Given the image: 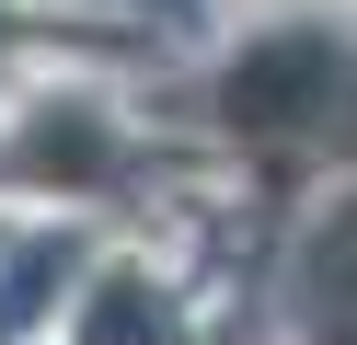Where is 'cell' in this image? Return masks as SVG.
I'll use <instances>...</instances> for the list:
<instances>
[{
  "mask_svg": "<svg viewBox=\"0 0 357 345\" xmlns=\"http://www.w3.org/2000/svg\"><path fill=\"white\" fill-rule=\"evenodd\" d=\"M12 173L47 184V196H104V184L127 173V127H116V104H93V92H47V104L12 127Z\"/></svg>",
  "mask_w": 357,
  "mask_h": 345,
  "instance_id": "cell-2",
  "label": "cell"
},
{
  "mask_svg": "<svg viewBox=\"0 0 357 345\" xmlns=\"http://www.w3.org/2000/svg\"><path fill=\"white\" fill-rule=\"evenodd\" d=\"M300 334L311 345H357V196H334L300 242Z\"/></svg>",
  "mask_w": 357,
  "mask_h": 345,
  "instance_id": "cell-3",
  "label": "cell"
},
{
  "mask_svg": "<svg viewBox=\"0 0 357 345\" xmlns=\"http://www.w3.org/2000/svg\"><path fill=\"white\" fill-rule=\"evenodd\" d=\"M81 345H173V288L139 265L93 276V299H81Z\"/></svg>",
  "mask_w": 357,
  "mask_h": 345,
  "instance_id": "cell-4",
  "label": "cell"
},
{
  "mask_svg": "<svg viewBox=\"0 0 357 345\" xmlns=\"http://www.w3.org/2000/svg\"><path fill=\"white\" fill-rule=\"evenodd\" d=\"M0 58H12V23H0Z\"/></svg>",
  "mask_w": 357,
  "mask_h": 345,
  "instance_id": "cell-5",
  "label": "cell"
},
{
  "mask_svg": "<svg viewBox=\"0 0 357 345\" xmlns=\"http://www.w3.org/2000/svg\"><path fill=\"white\" fill-rule=\"evenodd\" d=\"M208 115L242 150H311V138L357 127V46L334 35V23H265V35H242V58L219 69Z\"/></svg>",
  "mask_w": 357,
  "mask_h": 345,
  "instance_id": "cell-1",
  "label": "cell"
}]
</instances>
